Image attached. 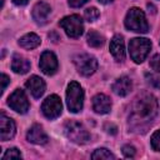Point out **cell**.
Segmentation results:
<instances>
[{
  "instance_id": "obj_32",
  "label": "cell",
  "mask_w": 160,
  "mask_h": 160,
  "mask_svg": "<svg viewBox=\"0 0 160 160\" xmlns=\"http://www.w3.org/2000/svg\"><path fill=\"white\" fill-rule=\"evenodd\" d=\"M4 1H5V0H1V5H4Z\"/></svg>"
},
{
  "instance_id": "obj_9",
  "label": "cell",
  "mask_w": 160,
  "mask_h": 160,
  "mask_svg": "<svg viewBox=\"0 0 160 160\" xmlns=\"http://www.w3.org/2000/svg\"><path fill=\"white\" fill-rule=\"evenodd\" d=\"M8 105L20 112V114H25L28 110H29V101H28V98L25 95V92L21 90V89H16L8 99Z\"/></svg>"
},
{
  "instance_id": "obj_30",
  "label": "cell",
  "mask_w": 160,
  "mask_h": 160,
  "mask_svg": "<svg viewBox=\"0 0 160 160\" xmlns=\"http://www.w3.org/2000/svg\"><path fill=\"white\" fill-rule=\"evenodd\" d=\"M28 1L29 0H12V2L16 5H25V4H28Z\"/></svg>"
},
{
  "instance_id": "obj_13",
  "label": "cell",
  "mask_w": 160,
  "mask_h": 160,
  "mask_svg": "<svg viewBox=\"0 0 160 160\" xmlns=\"http://www.w3.org/2000/svg\"><path fill=\"white\" fill-rule=\"evenodd\" d=\"M28 140L32 144H38V145H42V144H46L49 138L46 135V132L44 131L42 126L35 124L30 128V130L28 131V135H26Z\"/></svg>"
},
{
  "instance_id": "obj_11",
  "label": "cell",
  "mask_w": 160,
  "mask_h": 160,
  "mask_svg": "<svg viewBox=\"0 0 160 160\" xmlns=\"http://www.w3.org/2000/svg\"><path fill=\"white\" fill-rule=\"evenodd\" d=\"M15 122L12 119L8 118L5 114H1L0 116V138L2 141L10 140L15 135Z\"/></svg>"
},
{
  "instance_id": "obj_23",
  "label": "cell",
  "mask_w": 160,
  "mask_h": 160,
  "mask_svg": "<svg viewBox=\"0 0 160 160\" xmlns=\"http://www.w3.org/2000/svg\"><path fill=\"white\" fill-rule=\"evenodd\" d=\"M2 159L4 160H6V159H21V154L16 148H11V149L6 150V152L2 155Z\"/></svg>"
},
{
  "instance_id": "obj_1",
  "label": "cell",
  "mask_w": 160,
  "mask_h": 160,
  "mask_svg": "<svg viewBox=\"0 0 160 160\" xmlns=\"http://www.w3.org/2000/svg\"><path fill=\"white\" fill-rule=\"evenodd\" d=\"M156 112H158V101L151 94L148 92L139 95L131 106V119L138 124L152 120Z\"/></svg>"
},
{
  "instance_id": "obj_29",
  "label": "cell",
  "mask_w": 160,
  "mask_h": 160,
  "mask_svg": "<svg viewBox=\"0 0 160 160\" xmlns=\"http://www.w3.org/2000/svg\"><path fill=\"white\" fill-rule=\"evenodd\" d=\"M9 82H10L9 78H8L5 74H2V75H1V92H4V90L6 89V86H8Z\"/></svg>"
},
{
  "instance_id": "obj_25",
  "label": "cell",
  "mask_w": 160,
  "mask_h": 160,
  "mask_svg": "<svg viewBox=\"0 0 160 160\" xmlns=\"http://www.w3.org/2000/svg\"><path fill=\"white\" fill-rule=\"evenodd\" d=\"M150 66L152 70H155L156 72H160V54H156L151 58L150 60Z\"/></svg>"
},
{
  "instance_id": "obj_26",
  "label": "cell",
  "mask_w": 160,
  "mask_h": 160,
  "mask_svg": "<svg viewBox=\"0 0 160 160\" xmlns=\"http://www.w3.org/2000/svg\"><path fill=\"white\" fill-rule=\"evenodd\" d=\"M146 79H148V82H149L150 85H152L154 88H160V79L156 78L155 75L146 74Z\"/></svg>"
},
{
  "instance_id": "obj_22",
  "label": "cell",
  "mask_w": 160,
  "mask_h": 160,
  "mask_svg": "<svg viewBox=\"0 0 160 160\" xmlns=\"http://www.w3.org/2000/svg\"><path fill=\"white\" fill-rule=\"evenodd\" d=\"M84 16L90 22V21H95L100 16V12H99V10L96 8H88L85 10V12H84Z\"/></svg>"
},
{
  "instance_id": "obj_16",
  "label": "cell",
  "mask_w": 160,
  "mask_h": 160,
  "mask_svg": "<svg viewBox=\"0 0 160 160\" xmlns=\"http://www.w3.org/2000/svg\"><path fill=\"white\" fill-rule=\"evenodd\" d=\"M92 109L98 114H108L111 109V101L106 95L98 94L92 99Z\"/></svg>"
},
{
  "instance_id": "obj_8",
  "label": "cell",
  "mask_w": 160,
  "mask_h": 160,
  "mask_svg": "<svg viewBox=\"0 0 160 160\" xmlns=\"http://www.w3.org/2000/svg\"><path fill=\"white\" fill-rule=\"evenodd\" d=\"M61 110H62V104L58 95L48 96L41 104V111L48 119H56L61 114Z\"/></svg>"
},
{
  "instance_id": "obj_3",
  "label": "cell",
  "mask_w": 160,
  "mask_h": 160,
  "mask_svg": "<svg viewBox=\"0 0 160 160\" xmlns=\"http://www.w3.org/2000/svg\"><path fill=\"white\" fill-rule=\"evenodd\" d=\"M66 104L71 112H79L84 105V90L76 81H71L66 90Z\"/></svg>"
},
{
  "instance_id": "obj_4",
  "label": "cell",
  "mask_w": 160,
  "mask_h": 160,
  "mask_svg": "<svg viewBox=\"0 0 160 160\" xmlns=\"http://www.w3.org/2000/svg\"><path fill=\"white\" fill-rule=\"evenodd\" d=\"M150 49H151V42L149 39H145V38H135V39H131L129 42L130 56L136 64H140L145 60Z\"/></svg>"
},
{
  "instance_id": "obj_19",
  "label": "cell",
  "mask_w": 160,
  "mask_h": 160,
  "mask_svg": "<svg viewBox=\"0 0 160 160\" xmlns=\"http://www.w3.org/2000/svg\"><path fill=\"white\" fill-rule=\"evenodd\" d=\"M40 38L34 34V32H30V34H26L24 35L22 38H20L19 40V45L24 49H28V50H31V49H35L36 46L40 45Z\"/></svg>"
},
{
  "instance_id": "obj_7",
  "label": "cell",
  "mask_w": 160,
  "mask_h": 160,
  "mask_svg": "<svg viewBox=\"0 0 160 160\" xmlns=\"http://www.w3.org/2000/svg\"><path fill=\"white\" fill-rule=\"evenodd\" d=\"M74 64L78 69V71L84 75V76H89L91 74L95 72V70L98 69V61L94 56L89 55V54H79L74 58Z\"/></svg>"
},
{
  "instance_id": "obj_12",
  "label": "cell",
  "mask_w": 160,
  "mask_h": 160,
  "mask_svg": "<svg viewBox=\"0 0 160 160\" xmlns=\"http://www.w3.org/2000/svg\"><path fill=\"white\" fill-rule=\"evenodd\" d=\"M110 52L116 61H122L125 59V45L121 35H115L110 41Z\"/></svg>"
},
{
  "instance_id": "obj_10",
  "label": "cell",
  "mask_w": 160,
  "mask_h": 160,
  "mask_svg": "<svg viewBox=\"0 0 160 160\" xmlns=\"http://www.w3.org/2000/svg\"><path fill=\"white\" fill-rule=\"evenodd\" d=\"M39 66L44 74L52 75V74H55V71L58 70V66H59L58 59L51 51H44L40 56Z\"/></svg>"
},
{
  "instance_id": "obj_21",
  "label": "cell",
  "mask_w": 160,
  "mask_h": 160,
  "mask_svg": "<svg viewBox=\"0 0 160 160\" xmlns=\"http://www.w3.org/2000/svg\"><path fill=\"white\" fill-rule=\"evenodd\" d=\"M91 158H92V159H115V155H114L112 152H110L108 149L101 148V149L95 150V151L92 152Z\"/></svg>"
},
{
  "instance_id": "obj_27",
  "label": "cell",
  "mask_w": 160,
  "mask_h": 160,
  "mask_svg": "<svg viewBox=\"0 0 160 160\" xmlns=\"http://www.w3.org/2000/svg\"><path fill=\"white\" fill-rule=\"evenodd\" d=\"M122 154L126 158H134V155H135V148L131 146V145H125L122 148Z\"/></svg>"
},
{
  "instance_id": "obj_15",
  "label": "cell",
  "mask_w": 160,
  "mask_h": 160,
  "mask_svg": "<svg viewBox=\"0 0 160 160\" xmlns=\"http://www.w3.org/2000/svg\"><path fill=\"white\" fill-rule=\"evenodd\" d=\"M25 86L30 90L32 96L36 98V99H39L44 94V91H45V82H44V80L41 78L36 76V75H34L30 79H28Z\"/></svg>"
},
{
  "instance_id": "obj_5",
  "label": "cell",
  "mask_w": 160,
  "mask_h": 160,
  "mask_svg": "<svg viewBox=\"0 0 160 160\" xmlns=\"http://www.w3.org/2000/svg\"><path fill=\"white\" fill-rule=\"evenodd\" d=\"M64 130L66 136L76 144H85L90 140V134L84 128V125L78 121H66Z\"/></svg>"
},
{
  "instance_id": "obj_2",
  "label": "cell",
  "mask_w": 160,
  "mask_h": 160,
  "mask_svg": "<svg viewBox=\"0 0 160 160\" xmlns=\"http://www.w3.org/2000/svg\"><path fill=\"white\" fill-rule=\"evenodd\" d=\"M125 26L135 32H148L149 24L146 21L145 14L139 8H131L125 18Z\"/></svg>"
},
{
  "instance_id": "obj_20",
  "label": "cell",
  "mask_w": 160,
  "mask_h": 160,
  "mask_svg": "<svg viewBox=\"0 0 160 160\" xmlns=\"http://www.w3.org/2000/svg\"><path fill=\"white\" fill-rule=\"evenodd\" d=\"M86 40H88V44L90 46H92V48H100L104 44V38L99 32H96L94 30H91V31L88 32Z\"/></svg>"
},
{
  "instance_id": "obj_24",
  "label": "cell",
  "mask_w": 160,
  "mask_h": 160,
  "mask_svg": "<svg viewBox=\"0 0 160 160\" xmlns=\"http://www.w3.org/2000/svg\"><path fill=\"white\" fill-rule=\"evenodd\" d=\"M151 148L156 151H160V130H156L152 135H151Z\"/></svg>"
},
{
  "instance_id": "obj_28",
  "label": "cell",
  "mask_w": 160,
  "mask_h": 160,
  "mask_svg": "<svg viewBox=\"0 0 160 160\" xmlns=\"http://www.w3.org/2000/svg\"><path fill=\"white\" fill-rule=\"evenodd\" d=\"M88 1L89 0H69V5L71 8H80V6H82Z\"/></svg>"
},
{
  "instance_id": "obj_17",
  "label": "cell",
  "mask_w": 160,
  "mask_h": 160,
  "mask_svg": "<svg viewBox=\"0 0 160 160\" xmlns=\"http://www.w3.org/2000/svg\"><path fill=\"white\" fill-rule=\"evenodd\" d=\"M131 89H132V82L128 76H121L112 84V90L119 96H126L131 91Z\"/></svg>"
},
{
  "instance_id": "obj_14",
  "label": "cell",
  "mask_w": 160,
  "mask_h": 160,
  "mask_svg": "<svg viewBox=\"0 0 160 160\" xmlns=\"http://www.w3.org/2000/svg\"><path fill=\"white\" fill-rule=\"evenodd\" d=\"M50 11H51V9H50L49 4L44 2V1L36 2L32 9V18L38 24H45Z\"/></svg>"
},
{
  "instance_id": "obj_6",
  "label": "cell",
  "mask_w": 160,
  "mask_h": 160,
  "mask_svg": "<svg viewBox=\"0 0 160 160\" xmlns=\"http://www.w3.org/2000/svg\"><path fill=\"white\" fill-rule=\"evenodd\" d=\"M59 25L65 30L66 35L70 36V38H79L84 31L82 19L79 15L65 16L60 20Z\"/></svg>"
},
{
  "instance_id": "obj_18",
  "label": "cell",
  "mask_w": 160,
  "mask_h": 160,
  "mask_svg": "<svg viewBox=\"0 0 160 160\" xmlns=\"http://www.w3.org/2000/svg\"><path fill=\"white\" fill-rule=\"evenodd\" d=\"M11 69L16 74H26L30 70V62L29 60H26L20 55H14L11 61Z\"/></svg>"
},
{
  "instance_id": "obj_31",
  "label": "cell",
  "mask_w": 160,
  "mask_h": 160,
  "mask_svg": "<svg viewBox=\"0 0 160 160\" xmlns=\"http://www.w3.org/2000/svg\"><path fill=\"white\" fill-rule=\"evenodd\" d=\"M99 2H101V4H109V2H111L112 0H98Z\"/></svg>"
}]
</instances>
